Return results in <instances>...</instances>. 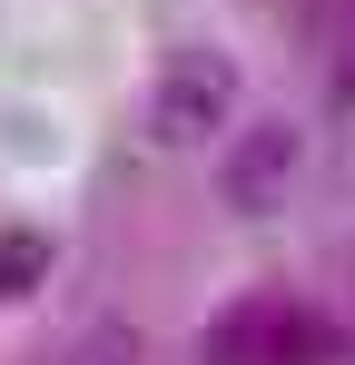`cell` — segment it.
Listing matches in <instances>:
<instances>
[{"label":"cell","mask_w":355,"mask_h":365,"mask_svg":"<svg viewBox=\"0 0 355 365\" xmlns=\"http://www.w3.org/2000/svg\"><path fill=\"white\" fill-rule=\"evenodd\" d=\"M237 119V60L227 50H168L148 79V138L158 148H207Z\"/></svg>","instance_id":"6da1fadb"},{"label":"cell","mask_w":355,"mask_h":365,"mask_svg":"<svg viewBox=\"0 0 355 365\" xmlns=\"http://www.w3.org/2000/svg\"><path fill=\"white\" fill-rule=\"evenodd\" d=\"M336 356V326L316 306H287V297H247L217 316L207 336V365H326Z\"/></svg>","instance_id":"7a4b0ae2"},{"label":"cell","mask_w":355,"mask_h":365,"mask_svg":"<svg viewBox=\"0 0 355 365\" xmlns=\"http://www.w3.org/2000/svg\"><path fill=\"white\" fill-rule=\"evenodd\" d=\"M296 168H306V138L287 119H257V128H237L227 168H217V197H227L237 217H277L296 197Z\"/></svg>","instance_id":"3957f363"},{"label":"cell","mask_w":355,"mask_h":365,"mask_svg":"<svg viewBox=\"0 0 355 365\" xmlns=\"http://www.w3.org/2000/svg\"><path fill=\"white\" fill-rule=\"evenodd\" d=\"M40 277H50V237H40V227H0V306L30 297Z\"/></svg>","instance_id":"277c9868"},{"label":"cell","mask_w":355,"mask_h":365,"mask_svg":"<svg viewBox=\"0 0 355 365\" xmlns=\"http://www.w3.org/2000/svg\"><path fill=\"white\" fill-rule=\"evenodd\" d=\"M59 365H138V326L128 316H99V326H79L59 346Z\"/></svg>","instance_id":"5b68a950"}]
</instances>
